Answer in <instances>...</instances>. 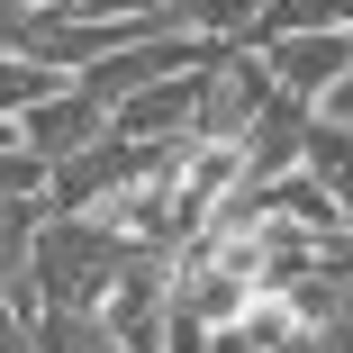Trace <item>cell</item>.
<instances>
[{"instance_id": "obj_1", "label": "cell", "mask_w": 353, "mask_h": 353, "mask_svg": "<svg viewBox=\"0 0 353 353\" xmlns=\"http://www.w3.org/2000/svg\"><path fill=\"white\" fill-rule=\"evenodd\" d=\"M118 263H127V245H109L91 218H46L37 245H28V290H37V308H73V317H91V308L109 299Z\"/></svg>"}, {"instance_id": "obj_2", "label": "cell", "mask_w": 353, "mask_h": 353, "mask_svg": "<svg viewBox=\"0 0 353 353\" xmlns=\"http://www.w3.org/2000/svg\"><path fill=\"white\" fill-rule=\"evenodd\" d=\"M281 91H272V73H263V54H245V46H218L199 63V118H190V145H236V136L272 109Z\"/></svg>"}, {"instance_id": "obj_3", "label": "cell", "mask_w": 353, "mask_h": 353, "mask_svg": "<svg viewBox=\"0 0 353 353\" xmlns=\"http://www.w3.org/2000/svg\"><path fill=\"white\" fill-rule=\"evenodd\" d=\"M263 73H272L281 100L317 109V100L353 73V37H281V46H263Z\"/></svg>"}, {"instance_id": "obj_4", "label": "cell", "mask_w": 353, "mask_h": 353, "mask_svg": "<svg viewBox=\"0 0 353 353\" xmlns=\"http://www.w3.org/2000/svg\"><path fill=\"white\" fill-rule=\"evenodd\" d=\"M100 136H109V118H100V109H91L73 82H63L54 100H37V109L19 118V154H37V163L54 172V163H73L82 145H100Z\"/></svg>"}, {"instance_id": "obj_5", "label": "cell", "mask_w": 353, "mask_h": 353, "mask_svg": "<svg viewBox=\"0 0 353 353\" xmlns=\"http://www.w3.org/2000/svg\"><path fill=\"white\" fill-rule=\"evenodd\" d=\"M299 145H308V109H299V100H272V109L236 136V181H245V190L290 181V172H299Z\"/></svg>"}, {"instance_id": "obj_6", "label": "cell", "mask_w": 353, "mask_h": 353, "mask_svg": "<svg viewBox=\"0 0 353 353\" xmlns=\"http://www.w3.org/2000/svg\"><path fill=\"white\" fill-rule=\"evenodd\" d=\"M190 118H199V73H172L154 91H136L127 109H109V136H127V145H190Z\"/></svg>"}, {"instance_id": "obj_7", "label": "cell", "mask_w": 353, "mask_h": 353, "mask_svg": "<svg viewBox=\"0 0 353 353\" xmlns=\"http://www.w3.org/2000/svg\"><path fill=\"white\" fill-rule=\"evenodd\" d=\"M281 37H353V0H254L245 54H263Z\"/></svg>"}, {"instance_id": "obj_8", "label": "cell", "mask_w": 353, "mask_h": 353, "mask_svg": "<svg viewBox=\"0 0 353 353\" xmlns=\"http://www.w3.org/2000/svg\"><path fill=\"white\" fill-rule=\"evenodd\" d=\"M154 28L163 37H190V46H245V28H254V0H154Z\"/></svg>"}, {"instance_id": "obj_9", "label": "cell", "mask_w": 353, "mask_h": 353, "mask_svg": "<svg viewBox=\"0 0 353 353\" xmlns=\"http://www.w3.org/2000/svg\"><path fill=\"white\" fill-rule=\"evenodd\" d=\"M54 91H63V73H46V63H28V54H0V118H10V127L37 100H54Z\"/></svg>"}, {"instance_id": "obj_10", "label": "cell", "mask_w": 353, "mask_h": 353, "mask_svg": "<svg viewBox=\"0 0 353 353\" xmlns=\"http://www.w3.org/2000/svg\"><path fill=\"white\" fill-rule=\"evenodd\" d=\"M37 227H46V199H0V281H19V272H28Z\"/></svg>"}, {"instance_id": "obj_11", "label": "cell", "mask_w": 353, "mask_h": 353, "mask_svg": "<svg viewBox=\"0 0 353 353\" xmlns=\"http://www.w3.org/2000/svg\"><path fill=\"white\" fill-rule=\"evenodd\" d=\"M0 199H46V163L37 154H0Z\"/></svg>"}, {"instance_id": "obj_12", "label": "cell", "mask_w": 353, "mask_h": 353, "mask_svg": "<svg viewBox=\"0 0 353 353\" xmlns=\"http://www.w3.org/2000/svg\"><path fill=\"white\" fill-rule=\"evenodd\" d=\"M308 118H326V127H344V136H353V73H344V82H335L317 109H308Z\"/></svg>"}, {"instance_id": "obj_13", "label": "cell", "mask_w": 353, "mask_h": 353, "mask_svg": "<svg viewBox=\"0 0 353 353\" xmlns=\"http://www.w3.org/2000/svg\"><path fill=\"white\" fill-rule=\"evenodd\" d=\"M299 353H353V317H344V326H317V335H299Z\"/></svg>"}, {"instance_id": "obj_14", "label": "cell", "mask_w": 353, "mask_h": 353, "mask_svg": "<svg viewBox=\"0 0 353 353\" xmlns=\"http://www.w3.org/2000/svg\"><path fill=\"white\" fill-rule=\"evenodd\" d=\"M0 353H28V317H19L10 299H0Z\"/></svg>"}, {"instance_id": "obj_15", "label": "cell", "mask_w": 353, "mask_h": 353, "mask_svg": "<svg viewBox=\"0 0 353 353\" xmlns=\"http://www.w3.org/2000/svg\"><path fill=\"white\" fill-rule=\"evenodd\" d=\"M37 10H63V0H0V19H37Z\"/></svg>"}, {"instance_id": "obj_16", "label": "cell", "mask_w": 353, "mask_h": 353, "mask_svg": "<svg viewBox=\"0 0 353 353\" xmlns=\"http://www.w3.org/2000/svg\"><path fill=\"white\" fill-rule=\"evenodd\" d=\"M0 154H19V127H10V118H0Z\"/></svg>"}]
</instances>
